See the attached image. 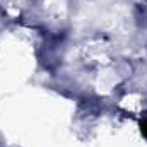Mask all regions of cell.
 <instances>
[{
  "mask_svg": "<svg viewBox=\"0 0 147 147\" xmlns=\"http://www.w3.org/2000/svg\"><path fill=\"white\" fill-rule=\"evenodd\" d=\"M142 132H144V135L147 137V118L142 121Z\"/></svg>",
  "mask_w": 147,
  "mask_h": 147,
  "instance_id": "1",
  "label": "cell"
}]
</instances>
